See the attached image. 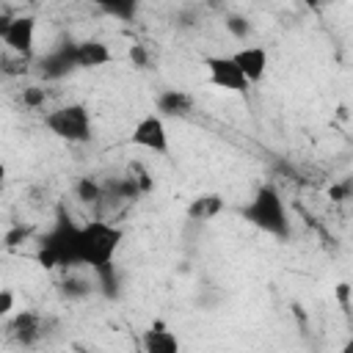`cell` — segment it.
I'll list each match as a JSON object with an SVG mask.
<instances>
[{
    "label": "cell",
    "instance_id": "obj_1",
    "mask_svg": "<svg viewBox=\"0 0 353 353\" xmlns=\"http://www.w3.org/2000/svg\"><path fill=\"white\" fill-rule=\"evenodd\" d=\"M80 226L83 223H74L69 212L58 210L52 226L44 232L41 243H39V251H36V259L44 270H77L83 268L80 265Z\"/></svg>",
    "mask_w": 353,
    "mask_h": 353
},
{
    "label": "cell",
    "instance_id": "obj_2",
    "mask_svg": "<svg viewBox=\"0 0 353 353\" xmlns=\"http://www.w3.org/2000/svg\"><path fill=\"white\" fill-rule=\"evenodd\" d=\"M124 243V229L94 218L80 226V265L88 268L94 276L116 268V254Z\"/></svg>",
    "mask_w": 353,
    "mask_h": 353
},
{
    "label": "cell",
    "instance_id": "obj_3",
    "mask_svg": "<svg viewBox=\"0 0 353 353\" xmlns=\"http://www.w3.org/2000/svg\"><path fill=\"white\" fill-rule=\"evenodd\" d=\"M240 218L248 226H254L270 237H279V240L290 237V218L284 210V199H281L279 188L270 182H265L254 190V196L240 207Z\"/></svg>",
    "mask_w": 353,
    "mask_h": 353
},
{
    "label": "cell",
    "instance_id": "obj_4",
    "mask_svg": "<svg viewBox=\"0 0 353 353\" xmlns=\"http://www.w3.org/2000/svg\"><path fill=\"white\" fill-rule=\"evenodd\" d=\"M44 127L66 141V143H85L91 141L94 135V124H91V110L88 105L83 102H66V105H58L55 110H50L44 116Z\"/></svg>",
    "mask_w": 353,
    "mask_h": 353
},
{
    "label": "cell",
    "instance_id": "obj_5",
    "mask_svg": "<svg viewBox=\"0 0 353 353\" xmlns=\"http://www.w3.org/2000/svg\"><path fill=\"white\" fill-rule=\"evenodd\" d=\"M0 39L17 58L30 61L33 58V44H36V17L33 14L6 17L0 22Z\"/></svg>",
    "mask_w": 353,
    "mask_h": 353
},
{
    "label": "cell",
    "instance_id": "obj_6",
    "mask_svg": "<svg viewBox=\"0 0 353 353\" xmlns=\"http://www.w3.org/2000/svg\"><path fill=\"white\" fill-rule=\"evenodd\" d=\"M207 66V77L215 88L221 91H232V94H245L251 80L243 74V69L237 66V61L232 55H207L204 58Z\"/></svg>",
    "mask_w": 353,
    "mask_h": 353
},
{
    "label": "cell",
    "instance_id": "obj_7",
    "mask_svg": "<svg viewBox=\"0 0 353 353\" xmlns=\"http://www.w3.org/2000/svg\"><path fill=\"white\" fill-rule=\"evenodd\" d=\"M130 143L154 154H168V130H165V119L152 110L146 116H141L130 132Z\"/></svg>",
    "mask_w": 353,
    "mask_h": 353
},
{
    "label": "cell",
    "instance_id": "obj_8",
    "mask_svg": "<svg viewBox=\"0 0 353 353\" xmlns=\"http://www.w3.org/2000/svg\"><path fill=\"white\" fill-rule=\"evenodd\" d=\"M77 69V41H61L39 61V72L44 80H63Z\"/></svg>",
    "mask_w": 353,
    "mask_h": 353
},
{
    "label": "cell",
    "instance_id": "obj_9",
    "mask_svg": "<svg viewBox=\"0 0 353 353\" xmlns=\"http://www.w3.org/2000/svg\"><path fill=\"white\" fill-rule=\"evenodd\" d=\"M8 334L11 339H17L19 345H36L39 336L44 334V320L39 312H30V309H22L17 312L11 320H8Z\"/></svg>",
    "mask_w": 353,
    "mask_h": 353
},
{
    "label": "cell",
    "instance_id": "obj_10",
    "mask_svg": "<svg viewBox=\"0 0 353 353\" xmlns=\"http://www.w3.org/2000/svg\"><path fill=\"white\" fill-rule=\"evenodd\" d=\"M232 58L237 61V66L243 69V74L251 80V85L259 83V80L265 77V72H268V50L259 47V44L240 47V50L232 52Z\"/></svg>",
    "mask_w": 353,
    "mask_h": 353
},
{
    "label": "cell",
    "instance_id": "obj_11",
    "mask_svg": "<svg viewBox=\"0 0 353 353\" xmlns=\"http://www.w3.org/2000/svg\"><path fill=\"white\" fill-rule=\"evenodd\" d=\"M154 110L163 119H182V116H188L193 110V97L188 91H179V88H165V91L157 94Z\"/></svg>",
    "mask_w": 353,
    "mask_h": 353
},
{
    "label": "cell",
    "instance_id": "obj_12",
    "mask_svg": "<svg viewBox=\"0 0 353 353\" xmlns=\"http://www.w3.org/2000/svg\"><path fill=\"white\" fill-rule=\"evenodd\" d=\"M223 207H226V201H223L221 193H199V196L190 199V204L185 207V215H188V221L207 223V221H212L215 215H221Z\"/></svg>",
    "mask_w": 353,
    "mask_h": 353
},
{
    "label": "cell",
    "instance_id": "obj_13",
    "mask_svg": "<svg viewBox=\"0 0 353 353\" xmlns=\"http://www.w3.org/2000/svg\"><path fill=\"white\" fill-rule=\"evenodd\" d=\"M113 61V52L99 39H83L77 41V66L80 69H99Z\"/></svg>",
    "mask_w": 353,
    "mask_h": 353
},
{
    "label": "cell",
    "instance_id": "obj_14",
    "mask_svg": "<svg viewBox=\"0 0 353 353\" xmlns=\"http://www.w3.org/2000/svg\"><path fill=\"white\" fill-rule=\"evenodd\" d=\"M141 347H143L146 353H176V350H179V339L157 323V325H152L149 331H143Z\"/></svg>",
    "mask_w": 353,
    "mask_h": 353
},
{
    "label": "cell",
    "instance_id": "obj_15",
    "mask_svg": "<svg viewBox=\"0 0 353 353\" xmlns=\"http://www.w3.org/2000/svg\"><path fill=\"white\" fill-rule=\"evenodd\" d=\"M105 193H108L110 199H116V201H135V199H141V196H143L141 185H138L130 174L110 179V182L105 185Z\"/></svg>",
    "mask_w": 353,
    "mask_h": 353
},
{
    "label": "cell",
    "instance_id": "obj_16",
    "mask_svg": "<svg viewBox=\"0 0 353 353\" xmlns=\"http://www.w3.org/2000/svg\"><path fill=\"white\" fill-rule=\"evenodd\" d=\"M74 193H77L80 201L94 204V201H99L105 196V185H99L94 176H80V182L74 185Z\"/></svg>",
    "mask_w": 353,
    "mask_h": 353
},
{
    "label": "cell",
    "instance_id": "obj_17",
    "mask_svg": "<svg viewBox=\"0 0 353 353\" xmlns=\"http://www.w3.org/2000/svg\"><path fill=\"white\" fill-rule=\"evenodd\" d=\"M88 292H91L88 279H83L77 273H66V279L61 281V295L63 298H85Z\"/></svg>",
    "mask_w": 353,
    "mask_h": 353
},
{
    "label": "cell",
    "instance_id": "obj_18",
    "mask_svg": "<svg viewBox=\"0 0 353 353\" xmlns=\"http://www.w3.org/2000/svg\"><path fill=\"white\" fill-rule=\"evenodd\" d=\"M127 174L141 185V190H143V196L146 193H152L154 190V179H152V174H149V168L141 163V160H132L130 165H127Z\"/></svg>",
    "mask_w": 353,
    "mask_h": 353
},
{
    "label": "cell",
    "instance_id": "obj_19",
    "mask_svg": "<svg viewBox=\"0 0 353 353\" xmlns=\"http://www.w3.org/2000/svg\"><path fill=\"white\" fill-rule=\"evenodd\" d=\"M44 102H47V91H44L41 85H28V88H22V105H25V108L36 110V108H44Z\"/></svg>",
    "mask_w": 353,
    "mask_h": 353
},
{
    "label": "cell",
    "instance_id": "obj_20",
    "mask_svg": "<svg viewBox=\"0 0 353 353\" xmlns=\"http://www.w3.org/2000/svg\"><path fill=\"white\" fill-rule=\"evenodd\" d=\"M226 30H229L234 39H245V36L251 33V22H248L245 17L232 14V17H226Z\"/></svg>",
    "mask_w": 353,
    "mask_h": 353
},
{
    "label": "cell",
    "instance_id": "obj_21",
    "mask_svg": "<svg viewBox=\"0 0 353 353\" xmlns=\"http://www.w3.org/2000/svg\"><path fill=\"white\" fill-rule=\"evenodd\" d=\"M14 290L11 287H3L0 290V317L6 320V317H11V312H14Z\"/></svg>",
    "mask_w": 353,
    "mask_h": 353
},
{
    "label": "cell",
    "instance_id": "obj_22",
    "mask_svg": "<svg viewBox=\"0 0 353 353\" xmlns=\"http://www.w3.org/2000/svg\"><path fill=\"white\" fill-rule=\"evenodd\" d=\"M25 237H30V229H28V226H14V229H8V232H6V248L19 245Z\"/></svg>",
    "mask_w": 353,
    "mask_h": 353
},
{
    "label": "cell",
    "instance_id": "obj_23",
    "mask_svg": "<svg viewBox=\"0 0 353 353\" xmlns=\"http://www.w3.org/2000/svg\"><path fill=\"white\" fill-rule=\"evenodd\" d=\"M350 188H353L350 182H339V185H331V188H328V196H331L334 201H345V199H347V193H350Z\"/></svg>",
    "mask_w": 353,
    "mask_h": 353
},
{
    "label": "cell",
    "instance_id": "obj_24",
    "mask_svg": "<svg viewBox=\"0 0 353 353\" xmlns=\"http://www.w3.org/2000/svg\"><path fill=\"white\" fill-rule=\"evenodd\" d=\"M130 61H132L135 66H141V69H143V66H146V61H149V55H146V50H143L141 44H132V47H130Z\"/></svg>",
    "mask_w": 353,
    "mask_h": 353
},
{
    "label": "cell",
    "instance_id": "obj_25",
    "mask_svg": "<svg viewBox=\"0 0 353 353\" xmlns=\"http://www.w3.org/2000/svg\"><path fill=\"white\" fill-rule=\"evenodd\" d=\"M336 298H339V301L347 306V298H350V284H345V281H342V284H336Z\"/></svg>",
    "mask_w": 353,
    "mask_h": 353
},
{
    "label": "cell",
    "instance_id": "obj_26",
    "mask_svg": "<svg viewBox=\"0 0 353 353\" xmlns=\"http://www.w3.org/2000/svg\"><path fill=\"white\" fill-rule=\"evenodd\" d=\"M85 3H91V6H97V8H102V11H105V8H108L113 0H85Z\"/></svg>",
    "mask_w": 353,
    "mask_h": 353
},
{
    "label": "cell",
    "instance_id": "obj_27",
    "mask_svg": "<svg viewBox=\"0 0 353 353\" xmlns=\"http://www.w3.org/2000/svg\"><path fill=\"white\" fill-rule=\"evenodd\" d=\"M295 3H301V6H306V8H317L323 0H295Z\"/></svg>",
    "mask_w": 353,
    "mask_h": 353
}]
</instances>
